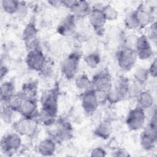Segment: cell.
<instances>
[{
  "label": "cell",
  "instance_id": "1",
  "mask_svg": "<svg viewBox=\"0 0 157 157\" xmlns=\"http://www.w3.org/2000/svg\"><path fill=\"white\" fill-rule=\"evenodd\" d=\"M59 90L56 86L47 91L41 99V110L38 118L45 125L50 126L55 122L58 112Z\"/></svg>",
  "mask_w": 157,
  "mask_h": 157
},
{
  "label": "cell",
  "instance_id": "2",
  "mask_svg": "<svg viewBox=\"0 0 157 157\" xmlns=\"http://www.w3.org/2000/svg\"><path fill=\"white\" fill-rule=\"evenodd\" d=\"M157 142L156 111L153 113L148 124L143 129L140 136L141 147L147 151L153 150Z\"/></svg>",
  "mask_w": 157,
  "mask_h": 157
},
{
  "label": "cell",
  "instance_id": "3",
  "mask_svg": "<svg viewBox=\"0 0 157 157\" xmlns=\"http://www.w3.org/2000/svg\"><path fill=\"white\" fill-rule=\"evenodd\" d=\"M82 56V54L79 50H75L64 59L61 71L62 74L67 80H71L75 77L79 68Z\"/></svg>",
  "mask_w": 157,
  "mask_h": 157
},
{
  "label": "cell",
  "instance_id": "4",
  "mask_svg": "<svg viewBox=\"0 0 157 157\" xmlns=\"http://www.w3.org/2000/svg\"><path fill=\"white\" fill-rule=\"evenodd\" d=\"M25 62L29 69L41 72L46 67L47 59L41 48L38 47L28 51Z\"/></svg>",
  "mask_w": 157,
  "mask_h": 157
},
{
  "label": "cell",
  "instance_id": "5",
  "mask_svg": "<svg viewBox=\"0 0 157 157\" xmlns=\"http://www.w3.org/2000/svg\"><path fill=\"white\" fill-rule=\"evenodd\" d=\"M146 120L145 110L138 105L131 109L126 118V124L130 131H136L144 128Z\"/></svg>",
  "mask_w": 157,
  "mask_h": 157
},
{
  "label": "cell",
  "instance_id": "6",
  "mask_svg": "<svg viewBox=\"0 0 157 157\" xmlns=\"http://www.w3.org/2000/svg\"><path fill=\"white\" fill-rule=\"evenodd\" d=\"M21 145L22 140L21 136L15 132L4 136L1 141L2 151L9 155L17 152L20 148Z\"/></svg>",
  "mask_w": 157,
  "mask_h": 157
},
{
  "label": "cell",
  "instance_id": "7",
  "mask_svg": "<svg viewBox=\"0 0 157 157\" xmlns=\"http://www.w3.org/2000/svg\"><path fill=\"white\" fill-rule=\"evenodd\" d=\"M117 63L123 71H130L135 65L137 56L135 50L122 48L116 53Z\"/></svg>",
  "mask_w": 157,
  "mask_h": 157
},
{
  "label": "cell",
  "instance_id": "8",
  "mask_svg": "<svg viewBox=\"0 0 157 157\" xmlns=\"http://www.w3.org/2000/svg\"><path fill=\"white\" fill-rule=\"evenodd\" d=\"M91 84L94 90L108 93L112 88V77L109 71L104 69L96 74L91 79Z\"/></svg>",
  "mask_w": 157,
  "mask_h": 157
},
{
  "label": "cell",
  "instance_id": "9",
  "mask_svg": "<svg viewBox=\"0 0 157 157\" xmlns=\"http://www.w3.org/2000/svg\"><path fill=\"white\" fill-rule=\"evenodd\" d=\"M37 28L33 20H31L26 25L22 33V39L28 51L40 47L39 42L37 38Z\"/></svg>",
  "mask_w": 157,
  "mask_h": 157
},
{
  "label": "cell",
  "instance_id": "10",
  "mask_svg": "<svg viewBox=\"0 0 157 157\" xmlns=\"http://www.w3.org/2000/svg\"><path fill=\"white\" fill-rule=\"evenodd\" d=\"M80 101L82 107L87 115H91L94 113L99 106V102L93 88L83 91L80 96Z\"/></svg>",
  "mask_w": 157,
  "mask_h": 157
},
{
  "label": "cell",
  "instance_id": "11",
  "mask_svg": "<svg viewBox=\"0 0 157 157\" xmlns=\"http://www.w3.org/2000/svg\"><path fill=\"white\" fill-rule=\"evenodd\" d=\"M12 127L15 132L21 136H31L36 132L37 126L35 120L22 117L14 122L12 124Z\"/></svg>",
  "mask_w": 157,
  "mask_h": 157
},
{
  "label": "cell",
  "instance_id": "12",
  "mask_svg": "<svg viewBox=\"0 0 157 157\" xmlns=\"http://www.w3.org/2000/svg\"><path fill=\"white\" fill-rule=\"evenodd\" d=\"M135 51L137 58L141 60H146L152 56L153 52L147 35L142 34L138 36Z\"/></svg>",
  "mask_w": 157,
  "mask_h": 157
},
{
  "label": "cell",
  "instance_id": "13",
  "mask_svg": "<svg viewBox=\"0 0 157 157\" xmlns=\"http://www.w3.org/2000/svg\"><path fill=\"white\" fill-rule=\"evenodd\" d=\"M89 22L94 31L98 34L103 33L104 26L107 21L101 8L93 7L88 15Z\"/></svg>",
  "mask_w": 157,
  "mask_h": 157
},
{
  "label": "cell",
  "instance_id": "14",
  "mask_svg": "<svg viewBox=\"0 0 157 157\" xmlns=\"http://www.w3.org/2000/svg\"><path fill=\"white\" fill-rule=\"evenodd\" d=\"M22 117L36 120L39 116L38 105L36 99L24 98L18 110Z\"/></svg>",
  "mask_w": 157,
  "mask_h": 157
},
{
  "label": "cell",
  "instance_id": "15",
  "mask_svg": "<svg viewBox=\"0 0 157 157\" xmlns=\"http://www.w3.org/2000/svg\"><path fill=\"white\" fill-rule=\"evenodd\" d=\"M72 128L71 124L69 122L63 120L58 123L52 138L56 142H61L69 139L72 137Z\"/></svg>",
  "mask_w": 157,
  "mask_h": 157
},
{
  "label": "cell",
  "instance_id": "16",
  "mask_svg": "<svg viewBox=\"0 0 157 157\" xmlns=\"http://www.w3.org/2000/svg\"><path fill=\"white\" fill-rule=\"evenodd\" d=\"M75 19L73 13L68 14L58 25L57 32L64 36L72 34L75 29Z\"/></svg>",
  "mask_w": 157,
  "mask_h": 157
},
{
  "label": "cell",
  "instance_id": "17",
  "mask_svg": "<svg viewBox=\"0 0 157 157\" xmlns=\"http://www.w3.org/2000/svg\"><path fill=\"white\" fill-rule=\"evenodd\" d=\"M70 10L72 12V13L75 15L76 18H81L89 15L91 7L89 3L86 1H74Z\"/></svg>",
  "mask_w": 157,
  "mask_h": 157
},
{
  "label": "cell",
  "instance_id": "18",
  "mask_svg": "<svg viewBox=\"0 0 157 157\" xmlns=\"http://www.w3.org/2000/svg\"><path fill=\"white\" fill-rule=\"evenodd\" d=\"M113 132V126L109 120L101 121L94 130V134L102 139H108Z\"/></svg>",
  "mask_w": 157,
  "mask_h": 157
},
{
  "label": "cell",
  "instance_id": "19",
  "mask_svg": "<svg viewBox=\"0 0 157 157\" xmlns=\"http://www.w3.org/2000/svg\"><path fill=\"white\" fill-rule=\"evenodd\" d=\"M56 141L50 138H46L40 142L37 145V149L38 153L42 156H53L56 151Z\"/></svg>",
  "mask_w": 157,
  "mask_h": 157
},
{
  "label": "cell",
  "instance_id": "20",
  "mask_svg": "<svg viewBox=\"0 0 157 157\" xmlns=\"http://www.w3.org/2000/svg\"><path fill=\"white\" fill-rule=\"evenodd\" d=\"M134 12L135 13L139 28H145L153 22L152 13L145 10L143 6H139V7Z\"/></svg>",
  "mask_w": 157,
  "mask_h": 157
},
{
  "label": "cell",
  "instance_id": "21",
  "mask_svg": "<svg viewBox=\"0 0 157 157\" xmlns=\"http://www.w3.org/2000/svg\"><path fill=\"white\" fill-rule=\"evenodd\" d=\"M138 106L144 110L153 107L154 98L151 93L148 91H142L136 97Z\"/></svg>",
  "mask_w": 157,
  "mask_h": 157
},
{
  "label": "cell",
  "instance_id": "22",
  "mask_svg": "<svg viewBox=\"0 0 157 157\" xmlns=\"http://www.w3.org/2000/svg\"><path fill=\"white\" fill-rule=\"evenodd\" d=\"M1 102L6 103L15 93V84L12 80L4 82L1 85Z\"/></svg>",
  "mask_w": 157,
  "mask_h": 157
},
{
  "label": "cell",
  "instance_id": "23",
  "mask_svg": "<svg viewBox=\"0 0 157 157\" xmlns=\"http://www.w3.org/2000/svg\"><path fill=\"white\" fill-rule=\"evenodd\" d=\"M20 92L25 98L36 99L38 93V82L37 81H29L24 83Z\"/></svg>",
  "mask_w": 157,
  "mask_h": 157
},
{
  "label": "cell",
  "instance_id": "24",
  "mask_svg": "<svg viewBox=\"0 0 157 157\" xmlns=\"http://www.w3.org/2000/svg\"><path fill=\"white\" fill-rule=\"evenodd\" d=\"M75 84L78 89L84 91L92 88L91 80L90 79L88 75L85 73L80 74L75 77Z\"/></svg>",
  "mask_w": 157,
  "mask_h": 157
},
{
  "label": "cell",
  "instance_id": "25",
  "mask_svg": "<svg viewBox=\"0 0 157 157\" xmlns=\"http://www.w3.org/2000/svg\"><path fill=\"white\" fill-rule=\"evenodd\" d=\"M83 60L88 67L94 69L96 68L101 63V56L98 52H93L85 55L83 58Z\"/></svg>",
  "mask_w": 157,
  "mask_h": 157
},
{
  "label": "cell",
  "instance_id": "26",
  "mask_svg": "<svg viewBox=\"0 0 157 157\" xmlns=\"http://www.w3.org/2000/svg\"><path fill=\"white\" fill-rule=\"evenodd\" d=\"M24 98H25L21 92L16 93L5 104H6L13 111L18 112L19 109Z\"/></svg>",
  "mask_w": 157,
  "mask_h": 157
},
{
  "label": "cell",
  "instance_id": "27",
  "mask_svg": "<svg viewBox=\"0 0 157 157\" xmlns=\"http://www.w3.org/2000/svg\"><path fill=\"white\" fill-rule=\"evenodd\" d=\"M133 76L135 79V82L142 85L148 80L150 75L148 69L144 67H138L134 71Z\"/></svg>",
  "mask_w": 157,
  "mask_h": 157
},
{
  "label": "cell",
  "instance_id": "28",
  "mask_svg": "<svg viewBox=\"0 0 157 157\" xmlns=\"http://www.w3.org/2000/svg\"><path fill=\"white\" fill-rule=\"evenodd\" d=\"M129 85L130 82L129 79L126 77L122 76L117 80L115 88L126 98L128 96Z\"/></svg>",
  "mask_w": 157,
  "mask_h": 157
},
{
  "label": "cell",
  "instance_id": "29",
  "mask_svg": "<svg viewBox=\"0 0 157 157\" xmlns=\"http://www.w3.org/2000/svg\"><path fill=\"white\" fill-rule=\"evenodd\" d=\"M103 14L107 21H114L118 17V12L116 9L110 4H106L101 8Z\"/></svg>",
  "mask_w": 157,
  "mask_h": 157
},
{
  "label": "cell",
  "instance_id": "30",
  "mask_svg": "<svg viewBox=\"0 0 157 157\" xmlns=\"http://www.w3.org/2000/svg\"><path fill=\"white\" fill-rule=\"evenodd\" d=\"M19 1L15 0H2L1 6L4 11L10 15L15 14Z\"/></svg>",
  "mask_w": 157,
  "mask_h": 157
},
{
  "label": "cell",
  "instance_id": "31",
  "mask_svg": "<svg viewBox=\"0 0 157 157\" xmlns=\"http://www.w3.org/2000/svg\"><path fill=\"white\" fill-rule=\"evenodd\" d=\"M125 97L115 88H112L107 93V102L110 104H117L123 101Z\"/></svg>",
  "mask_w": 157,
  "mask_h": 157
},
{
  "label": "cell",
  "instance_id": "32",
  "mask_svg": "<svg viewBox=\"0 0 157 157\" xmlns=\"http://www.w3.org/2000/svg\"><path fill=\"white\" fill-rule=\"evenodd\" d=\"M138 36L135 34H129L123 38L122 48L135 50Z\"/></svg>",
  "mask_w": 157,
  "mask_h": 157
},
{
  "label": "cell",
  "instance_id": "33",
  "mask_svg": "<svg viewBox=\"0 0 157 157\" xmlns=\"http://www.w3.org/2000/svg\"><path fill=\"white\" fill-rule=\"evenodd\" d=\"M124 23L126 28L129 29H135L139 28L137 18L134 11L129 13L126 17V18H124Z\"/></svg>",
  "mask_w": 157,
  "mask_h": 157
},
{
  "label": "cell",
  "instance_id": "34",
  "mask_svg": "<svg viewBox=\"0 0 157 157\" xmlns=\"http://www.w3.org/2000/svg\"><path fill=\"white\" fill-rule=\"evenodd\" d=\"M13 112H15L13 111L6 104L2 103L1 116L2 120L4 122L6 123L10 122Z\"/></svg>",
  "mask_w": 157,
  "mask_h": 157
},
{
  "label": "cell",
  "instance_id": "35",
  "mask_svg": "<svg viewBox=\"0 0 157 157\" xmlns=\"http://www.w3.org/2000/svg\"><path fill=\"white\" fill-rule=\"evenodd\" d=\"M28 12V7L26 2L19 1L18 8L15 13L16 15L19 18V19H22L27 15Z\"/></svg>",
  "mask_w": 157,
  "mask_h": 157
},
{
  "label": "cell",
  "instance_id": "36",
  "mask_svg": "<svg viewBox=\"0 0 157 157\" xmlns=\"http://www.w3.org/2000/svg\"><path fill=\"white\" fill-rule=\"evenodd\" d=\"M147 33L148 34L147 36L148 37V39L151 40L153 43L156 44L157 41V27L156 21H153L151 24L150 25Z\"/></svg>",
  "mask_w": 157,
  "mask_h": 157
},
{
  "label": "cell",
  "instance_id": "37",
  "mask_svg": "<svg viewBox=\"0 0 157 157\" xmlns=\"http://www.w3.org/2000/svg\"><path fill=\"white\" fill-rule=\"evenodd\" d=\"M142 85L134 82L133 83H130L128 96L129 97H137V95L142 91L141 89Z\"/></svg>",
  "mask_w": 157,
  "mask_h": 157
},
{
  "label": "cell",
  "instance_id": "38",
  "mask_svg": "<svg viewBox=\"0 0 157 157\" xmlns=\"http://www.w3.org/2000/svg\"><path fill=\"white\" fill-rule=\"evenodd\" d=\"M107 155L105 150L101 147H97L92 149L90 156L92 157H105Z\"/></svg>",
  "mask_w": 157,
  "mask_h": 157
},
{
  "label": "cell",
  "instance_id": "39",
  "mask_svg": "<svg viewBox=\"0 0 157 157\" xmlns=\"http://www.w3.org/2000/svg\"><path fill=\"white\" fill-rule=\"evenodd\" d=\"M95 94L97 98V100L99 102V104H104L105 102H107V92L105 91H96Z\"/></svg>",
  "mask_w": 157,
  "mask_h": 157
},
{
  "label": "cell",
  "instance_id": "40",
  "mask_svg": "<svg viewBox=\"0 0 157 157\" xmlns=\"http://www.w3.org/2000/svg\"><path fill=\"white\" fill-rule=\"evenodd\" d=\"M149 75L153 78H156L157 77V60L156 58H154L153 61L151 63L149 68L148 69Z\"/></svg>",
  "mask_w": 157,
  "mask_h": 157
},
{
  "label": "cell",
  "instance_id": "41",
  "mask_svg": "<svg viewBox=\"0 0 157 157\" xmlns=\"http://www.w3.org/2000/svg\"><path fill=\"white\" fill-rule=\"evenodd\" d=\"M113 156L116 157H128L130 156L131 155L126 149L120 148L114 151Z\"/></svg>",
  "mask_w": 157,
  "mask_h": 157
},
{
  "label": "cell",
  "instance_id": "42",
  "mask_svg": "<svg viewBox=\"0 0 157 157\" xmlns=\"http://www.w3.org/2000/svg\"><path fill=\"white\" fill-rule=\"evenodd\" d=\"M9 71V69L6 66L1 64V80H2L3 78L6 76Z\"/></svg>",
  "mask_w": 157,
  "mask_h": 157
},
{
  "label": "cell",
  "instance_id": "43",
  "mask_svg": "<svg viewBox=\"0 0 157 157\" xmlns=\"http://www.w3.org/2000/svg\"><path fill=\"white\" fill-rule=\"evenodd\" d=\"M48 4H50L52 6H61V1H48Z\"/></svg>",
  "mask_w": 157,
  "mask_h": 157
}]
</instances>
